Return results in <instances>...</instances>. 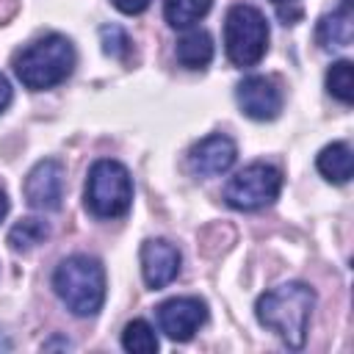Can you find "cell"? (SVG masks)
<instances>
[{
	"label": "cell",
	"instance_id": "25",
	"mask_svg": "<svg viewBox=\"0 0 354 354\" xmlns=\"http://www.w3.org/2000/svg\"><path fill=\"white\" fill-rule=\"evenodd\" d=\"M343 6H351V0H343Z\"/></svg>",
	"mask_w": 354,
	"mask_h": 354
},
{
	"label": "cell",
	"instance_id": "14",
	"mask_svg": "<svg viewBox=\"0 0 354 354\" xmlns=\"http://www.w3.org/2000/svg\"><path fill=\"white\" fill-rule=\"evenodd\" d=\"M177 61L188 69H205L213 61V39L207 30L194 28L188 33H183V39L177 41Z\"/></svg>",
	"mask_w": 354,
	"mask_h": 354
},
{
	"label": "cell",
	"instance_id": "9",
	"mask_svg": "<svg viewBox=\"0 0 354 354\" xmlns=\"http://www.w3.org/2000/svg\"><path fill=\"white\" fill-rule=\"evenodd\" d=\"M238 108L254 122H271L282 111V91L266 75H249L235 88Z\"/></svg>",
	"mask_w": 354,
	"mask_h": 354
},
{
	"label": "cell",
	"instance_id": "10",
	"mask_svg": "<svg viewBox=\"0 0 354 354\" xmlns=\"http://www.w3.org/2000/svg\"><path fill=\"white\" fill-rule=\"evenodd\" d=\"M235 158H238L235 141L230 136L213 133V136H207L191 147L188 166L199 177H221L235 166Z\"/></svg>",
	"mask_w": 354,
	"mask_h": 354
},
{
	"label": "cell",
	"instance_id": "16",
	"mask_svg": "<svg viewBox=\"0 0 354 354\" xmlns=\"http://www.w3.org/2000/svg\"><path fill=\"white\" fill-rule=\"evenodd\" d=\"M50 235V224L41 218H19L11 230H8V246L14 252H30L33 246H39L41 241H47Z\"/></svg>",
	"mask_w": 354,
	"mask_h": 354
},
{
	"label": "cell",
	"instance_id": "15",
	"mask_svg": "<svg viewBox=\"0 0 354 354\" xmlns=\"http://www.w3.org/2000/svg\"><path fill=\"white\" fill-rule=\"evenodd\" d=\"M210 6L213 0H163V17L171 28L188 30L210 11Z\"/></svg>",
	"mask_w": 354,
	"mask_h": 354
},
{
	"label": "cell",
	"instance_id": "19",
	"mask_svg": "<svg viewBox=\"0 0 354 354\" xmlns=\"http://www.w3.org/2000/svg\"><path fill=\"white\" fill-rule=\"evenodd\" d=\"M100 44H102L105 55L119 58V61L127 58V53H130V39L119 25H102L100 28Z\"/></svg>",
	"mask_w": 354,
	"mask_h": 354
},
{
	"label": "cell",
	"instance_id": "2",
	"mask_svg": "<svg viewBox=\"0 0 354 354\" xmlns=\"http://www.w3.org/2000/svg\"><path fill=\"white\" fill-rule=\"evenodd\" d=\"M55 296L77 318H91L102 310L105 301V268L97 257L72 254L55 266L53 274Z\"/></svg>",
	"mask_w": 354,
	"mask_h": 354
},
{
	"label": "cell",
	"instance_id": "13",
	"mask_svg": "<svg viewBox=\"0 0 354 354\" xmlns=\"http://www.w3.org/2000/svg\"><path fill=\"white\" fill-rule=\"evenodd\" d=\"M315 166H318V171H321L329 183H335V185L348 183L351 174H354L351 147H348L346 141H332V144H326V147L318 152Z\"/></svg>",
	"mask_w": 354,
	"mask_h": 354
},
{
	"label": "cell",
	"instance_id": "17",
	"mask_svg": "<svg viewBox=\"0 0 354 354\" xmlns=\"http://www.w3.org/2000/svg\"><path fill=\"white\" fill-rule=\"evenodd\" d=\"M122 348L130 354H155L158 351V335L144 318H136L122 332Z\"/></svg>",
	"mask_w": 354,
	"mask_h": 354
},
{
	"label": "cell",
	"instance_id": "8",
	"mask_svg": "<svg viewBox=\"0 0 354 354\" xmlns=\"http://www.w3.org/2000/svg\"><path fill=\"white\" fill-rule=\"evenodd\" d=\"M66 169L55 158L39 160L25 177V202L33 210H58L64 199Z\"/></svg>",
	"mask_w": 354,
	"mask_h": 354
},
{
	"label": "cell",
	"instance_id": "3",
	"mask_svg": "<svg viewBox=\"0 0 354 354\" xmlns=\"http://www.w3.org/2000/svg\"><path fill=\"white\" fill-rule=\"evenodd\" d=\"M75 69V47L61 33H47L14 55V75L30 91L64 83Z\"/></svg>",
	"mask_w": 354,
	"mask_h": 354
},
{
	"label": "cell",
	"instance_id": "6",
	"mask_svg": "<svg viewBox=\"0 0 354 354\" xmlns=\"http://www.w3.org/2000/svg\"><path fill=\"white\" fill-rule=\"evenodd\" d=\"M282 191V174L271 163H249L224 185V199L235 210H260Z\"/></svg>",
	"mask_w": 354,
	"mask_h": 354
},
{
	"label": "cell",
	"instance_id": "20",
	"mask_svg": "<svg viewBox=\"0 0 354 354\" xmlns=\"http://www.w3.org/2000/svg\"><path fill=\"white\" fill-rule=\"evenodd\" d=\"M113 3V8L116 11H122V14H141V11H147L149 8V0H111Z\"/></svg>",
	"mask_w": 354,
	"mask_h": 354
},
{
	"label": "cell",
	"instance_id": "7",
	"mask_svg": "<svg viewBox=\"0 0 354 354\" xmlns=\"http://www.w3.org/2000/svg\"><path fill=\"white\" fill-rule=\"evenodd\" d=\"M207 321V304L196 296H174L158 304V326L169 340H191Z\"/></svg>",
	"mask_w": 354,
	"mask_h": 354
},
{
	"label": "cell",
	"instance_id": "22",
	"mask_svg": "<svg viewBox=\"0 0 354 354\" xmlns=\"http://www.w3.org/2000/svg\"><path fill=\"white\" fill-rule=\"evenodd\" d=\"M41 348H44V351H50V348H72V343H69L66 337H53V340H47Z\"/></svg>",
	"mask_w": 354,
	"mask_h": 354
},
{
	"label": "cell",
	"instance_id": "4",
	"mask_svg": "<svg viewBox=\"0 0 354 354\" xmlns=\"http://www.w3.org/2000/svg\"><path fill=\"white\" fill-rule=\"evenodd\" d=\"M133 205V180L124 163L102 158L94 160L86 177V207L97 218H119Z\"/></svg>",
	"mask_w": 354,
	"mask_h": 354
},
{
	"label": "cell",
	"instance_id": "23",
	"mask_svg": "<svg viewBox=\"0 0 354 354\" xmlns=\"http://www.w3.org/2000/svg\"><path fill=\"white\" fill-rule=\"evenodd\" d=\"M6 213H8V196H6V191H0V221L6 218Z\"/></svg>",
	"mask_w": 354,
	"mask_h": 354
},
{
	"label": "cell",
	"instance_id": "24",
	"mask_svg": "<svg viewBox=\"0 0 354 354\" xmlns=\"http://www.w3.org/2000/svg\"><path fill=\"white\" fill-rule=\"evenodd\" d=\"M274 3H293V0H274Z\"/></svg>",
	"mask_w": 354,
	"mask_h": 354
},
{
	"label": "cell",
	"instance_id": "5",
	"mask_svg": "<svg viewBox=\"0 0 354 354\" xmlns=\"http://www.w3.org/2000/svg\"><path fill=\"white\" fill-rule=\"evenodd\" d=\"M268 50V22L249 3L230 6L224 17V53L235 66H254Z\"/></svg>",
	"mask_w": 354,
	"mask_h": 354
},
{
	"label": "cell",
	"instance_id": "11",
	"mask_svg": "<svg viewBox=\"0 0 354 354\" xmlns=\"http://www.w3.org/2000/svg\"><path fill=\"white\" fill-rule=\"evenodd\" d=\"M180 249L166 238H149L141 243V274L147 288L160 290L180 274Z\"/></svg>",
	"mask_w": 354,
	"mask_h": 354
},
{
	"label": "cell",
	"instance_id": "18",
	"mask_svg": "<svg viewBox=\"0 0 354 354\" xmlns=\"http://www.w3.org/2000/svg\"><path fill=\"white\" fill-rule=\"evenodd\" d=\"M326 91L340 100L343 105H351L354 100V69H351V61H335L326 72Z\"/></svg>",
	"mask_w": 354,
	"mask_h": 354
},
{
	"label": "cell",
	"instance_id": "21",
	"mask_svg": "<svg viewBox=\"0 0 354 354\" xmlns=\"http://www.w3.org/2000/svg\"><path fill=\"white\" fill-rule=\"evenodd\" d=\"M8 102H11V83L0 75V113L8 108Z\"/></svg>",
	"mask_w": 354,
	"mask_h": 354
},
{
	"label": "cell",
	"instance_id": "12",
	"mask_svg": "<svg viewBox=\"0 0 354 354\" xmlns=\"http://www.w3.org/2000/svg\"><path fill=\"white\" fill-rule=\"evenodd\" d=\"M351 39H354V17H351L348 6H343L332 14H324L315 25V41L324 50H343L351 44Z\"/></svg>",
	"mask_w": 354,
	"mask_h": 354
},
{
	"label": "cell",
	"instance_id": "1",
	"mask_svg": "<svg viewBox=\"0 0 354 354\" xmlns=\"http://www.w3.org/2000/svg\"><path fill=\"white\" fill-rule=\"evenodd\" d=\"M313 307H315V290L310 285L282 282V285L266 290L257 299L254 315L288 348H301L304 340H307V326H310Z\"/></svg>",
	"mask_w": 354,
	"mask_h": 354
}]
</instances>
